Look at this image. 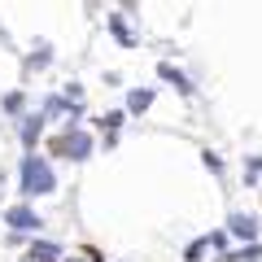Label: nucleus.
<instances>
[{
  "label": "nucleus",
  "instance_id": "f257e3e1",
  "mask_svg": "<svg viewBox=\"0 0 262 262\" xmlns=\"http://www.w3.org/2000/svg\"><path fill=\"white\" fill-rule=\"evenodd\" d=\"M53 170H48V162H39V158H27L22 162V188H27L31 196L35 192H53Z\"/></svg>",
  "mask_w": 262,
  "mask_h": 262
},
{
  "label": "nucleus",
  "instance_id": "f03ea898",
  "mask_svg": "<svg viewBox=\"0 0 262 262\" xmlns=\"http://www.w3.org/2000/svg\"><path fill=\"white\" fill-rule=\"evenodd\" d=\"M57 153H66V158H88V153H92V140H88V136H66V140H57Z\"/></svg>",
  "mask_w": 262,
  "mask_h": 262
},
{
  "label": "nucleus",
  "instance_id": "7ed1b4c3",
  "mask_svg": "<svg viewBox=\"0 0 262 262\" xmlns=\"http://www.w3.org/2000/svg\"><path fill=\"white\" fill-rule=\"evenodd\" d=\"M232 232L245 236V241H253V236H258V223H253L249 214H232Z\"/></svg>",
  "mask_w": 262,
  "mask_h": 262
},
{
  "label": "nucleus",
  "instance_id": "20e7f679",
  "mask_svg": "<svg viewBox=\"0 0 262 262\" xmlns=\"http://www.w3.org/2000/svg\"><path fill=\"white\" fill-rule=\"evenodd\" d=\"M31 253H35L39 262H61V249H57V245H48V241H35V245H31Z\"/></svg>",
  "mask_w": 262,
  "mask_h": 262
},
{
  "label": "nucleus",
  "instance_id": "39448f33",
  "mask_svg": "<svg viewBox=\"0 0 262 262\" xmlns=\"http://www.w3.org/2000/svg\"><path fill=\"white\" fill-rule=\"evenodd\" d=\"M149 101H153V92H149V88H136V92H131V101H127V110H131V114H140Z\"/></svg>",
  "mask_w": 262,
  "mask_h": 262
},
{
  "label": "nucleus",
  "instance_id": "423d86ee",
  "mask_svg": "<svg viewBox=\"0 0 262 262\" xmlns=\"http://www.w3.org/2000/svg\"><path fill=\"white\" fill-rule=\"evenodd\" d=\"M9 223L13 227H39V219L31 214V210H9Z\"/></svg>",
  "mask_w": 262,
  "mask_h": 262
},
{
  "label": "nucleus",
  "instance_id": "0eeeda50",
  "mask_svg": "<svg viewBox=\"0 0 262 262\" xmlns=\"http://www.w3.org/2000/svg\"><path fill=\"white\" fill-rule=\"evenodd\" d=\"M39 122H44L39 114H35V118H27V127H22V140H27V144H35V140H39Z\"/></svg>",
  "mask_w": 262,
  "mask_h": 262
},
{
  "label": "nucleus",
  "instance_id": "6e6552de",
  "mask_svg": "<svg viewBox=\"0 0 262 262\" xmlns=\"http://www.w3.org/2000/svg\"><path fill=\"white\" fill-rule=\"evenodd\" d=\"M162 75H166V79H170V83H179V92H192V83H188V79H184V75H179L175 66H162Z\"/></svg>",
  "mask_w": 262,
  "mask_h": 262
},
{
  "label": "nucleus",
  "instance_id": "1a4fd4ad",
  "mask_svg": "<svg viewBox=\"0 0 262 262\" xmlns=\"http://www.w3.org/2000/svg\"><path fill=\"white\" fill-rule=\"evenodd\" d=\"M232 258H236V262H258V258H262V249H258V245H245V249H236Z\"/></svg>",
  "mask_w": 262,
  "mask_h": 262
},
{
  "label": "nucleus",
  "instance_id": "9d476101",
  "mask_svg": "<svg viewBox=\"0 0 262 262\" xmlns=\"http://www.w3.org/2000/svg\"><path fill=\"white\" fill-rule=\"evenodd\" d=\"M5 110H9V114H22V92H9V96H5Z\"/></svg>",
  "mask_w": 262,
  "mask_h": 262
},
{
  "label": "nucleus",
  "instance_id": "9b49d317",
  "mask_svg": "<svg viewBox=\"0 0 262 262\" xmlns=\"http://www.w3.org/2000/svg\"><path fill=\"white\" fill-rule=\"evenodd\" d=\"M27 66H31V70H39V66H48V48H44V53H35V57H31Z\"/></svg>",
  "mask_w": 262,
  "mask_h": 262
}]
</instances>
